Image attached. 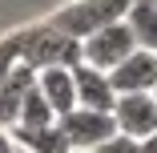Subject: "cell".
I'll return each instance as SVG.
<instances>
[{
  "instance_id": "cell-1",
  "label": "cell",
  "mask_w": 157,
  "mask_h": 153,
  "mask_svg": "<svg viewBox=\"0 0 157 153\" xmlns=\"http://www.w3.org/2000/svg\"><path fill=\"white\" fill-rule=\"evenodd\" d=\"M129 8H133V0H69V4H60L48 16V24L60 28L73 40H85L109 24H121Z\"/></svg>"
},
{
  "instance_id": "cell-2",
  "label": "cell",
  "mask_w": 157,
  "mask_h": 153,
  "mask_svg": "<svg viewBox=\"0 0 157 153\" xmlns=\"http://www.w3.org/2000/svg\"><path fill=\"white\" fill-rule=\"evenodd\" d=\"M81 60V40L65 36L60 28H52L48 20L40 24H24V48H20V65H28L33 73L40 69H73Z\"/></svg>"
},
{
  "instance_id": "cell-3",
  "label": "cell",
  "mask_w": 157,
  "mask_h": 153,
  "mask_svg": "<svg viewBox=\"0 0 157 153\" xmlns=\"http://www.w3.org/2000/svg\"><path fill=\"white\" fill-rule=\"evenodd\" d=\"M133 48H137V40L129 33V24L121 20V24H109V28H101V33L85 36L81 40V60L93 65V69H101V73H113Z\"/></svg>"
},
{
  "instance_id": "cell-4",
  "label": "cell",
  "mask_w": 157,
  "mask_h": 153,
  "mask_svg": "<svg viewBox=\"0 0 157 153\" xmlns=\"http://www.w3.org/2000/svg\"><path fill=\"white\" fill-rule=\"evenodd\" d=\"M109 117H113L117 133L133 137V141H145V137L157 133V101H153V93H121L113 101Z\"/></svg>"
},
{
  "instance_id": "cell-5",
  "label": "cell",
  "mask_w": 157,
  "mask_h": 153,
  "mask_svg": "<svg viewBox=\"0 0 157 153\" xmlns=\"http://www.w3.org/2000/svg\"><path fill=\"white\" fill-rule=\"evenodd\" d=\"M56 125H60V133L69 137V145L77 153H89L93 145H101V141H109L117 133L113 117L109 113H93V109H69Z\"/></svg>"
},
{
  "instance_id": "cell-6",
  "label": "cell",
  "mask_w": 157,
  "mask_h": 153,
  "mask_svg": "<svg viewBox=\"0 0 157 153\" xmlns=\"http://www.w3.org/2000/svg\"><path fill=\"white\" fill-rule=\"evenodd\" d=\"M109 85H113L117 97H121V93H153V85H157V52L133 48V52L109 73Z\"/></svg>"
},
{
  "instance_id": "cell-7",
  "label": "cell",
  "mask_w": 157,
  "mask_h": 153,
  "mask_svg": "<svg viewBox=\"0 0 157 153\" xmlns=\"http://www.w3.org/2000/svg\"><path fill=\"white\" fill-rule=\"evenodd\" d=\"M73 89H77V109H93V113H113V85H109V73L77 60L73 65Z\"/></svg>"
},
{
  "instance_id": "cell-8",
  "label": "cell",
  "mask_w": 157,
  "mask_h": 153,
  "mask_svg": "<svg viewBox=\"0 0 157 153\" xmlns=\"http://www.w3.org/2000/svg\"><path fill=\"white\" fill-rule=\"evenodd\" d=\"M36 93L48 101L56 121L69 109H77V89H73V69H40L36 73Z\"/></svg>"
},
{
  "instance_id": "cell-9",
  "label": "cell",
  "mask_w": 157,
  "mask_h": 153,
  "mask_svg": "<svg viewBox=\"0 0 157 153\" xmlns=\"http://www.w3.org/2000/svg\"><path fill=\"white\" fill-rule=\"evenodd\" d=\"M36 73L28 65H16L4 81H0V129H12L16 117H20V101L28 97V89H33Z\"/></svg>"
},
{
  "instance_id": "cell-10",
  "label": "cell",
  "mask_w": 157,
  "mask_h": 153,
  "mask_svg": "<svg viewBox=\"0 0 157 153\" xmlns=\"http://www.w3.org/2000/svg\"><path fill=\"white\" fill-rule=\"evenodd\" d=\"M20 153H73L69 137L60 133V125H40V129H8Z\"/></svg>"
},
{
  "instance_id": "cell-11",
  "label": "cell",
  "mask_w": 157,
  "mask_h": 153,
  "mask_svg": "<svg viewBox=\"0 0 157 153\" xmlns=\"http://www.w3.org/2000/svg\"><path fill=\"white\" fill-rule=\"evenodd\" d=\"M125 24H129L137 48L157 52V8H153V0H133V8L125 12Z\"/></svg>"
},
{
  "instance_id": "cell-12",
  "label": "cell",
  "mask_w": 157,
  "mask_h": 153,
  "mask_svg": "<svg viewBox=\"0 0 157 153\" xmlns=\"http://www.w3.org/2000/svg\"><path fill=\"white\" fill-rule=\"evenodd\" d=\"M52 121H56V113H52L48 101L36 93V81H33L28 97L20 101V117H16V125H12V129H40V125H52Z\"/></svg>"
},
{
  "instance_id": "cell-13",
  "label": "cell",
  "mask_w": 157,
  "mask_h": 153,
  "mask_svg": "<svg viewBox=\"0 0 157 153\" xmlns=\"http://www.w3.org/2000/svg\"><path fill=\"white\" fill-rule=\"evenodd\" d=\"M20 48H24V28H12L0 36V81L20 65Z\"/></svg>"
},
{
  "instance_id": "cell-14",
  "label": "cell",
  "mask_w": 157,
  "mask_h": 153,
  "mask_svg": "<svg viewBox=\"0 0 157 153\" xmlns=\"http://www.w3.org/2000/svg\"><path fill=\"white\" fill-rule=\"evenodd\" d=\"M89 153H141V141H133V137H125V133H113L109 141H101V145H93Z\"/></svg>"
},
{
  "instance_id": "cell-15",
  "label": "cell",
  "mask_w": 157,
  "mask_h": 153,
  "mask_svg": "<svg viewBox=\"0 0 157 153\" xmlns=\"http://www.w3.org/2000/svg\"><path fill=\"white\" fill-rule=\"evenodd\" d=\"M0 153H20V149H16V141H12V133H8V129H0Z\"/></svg>"
},
{
  "instance_id": "cell-16",
  "label": "cell",
  "mask_w": 157,
  "mask_h": 153,
  "mask_svg": "<svg viewBox=\"0 0 157 153\" xmlns=\"http://www.w3.org/2000/svg\"><path fill=\"white\" fill-rule=\"evenodd\" d=\"M141 153H157V133H153V137H145V141H141Z\"/></svg>"
},
{
  "instance_id": "cell-17",
  "label": "cell",
  "mask_w": 157,
  "mask_h": 153,
  "mask_svg": "<svg viewBox=\"0 0 157 153\" xmlns=\"http://www.w3.org/2000/svg\"><path fill=\"white\" fill-rule=\"evenodd\" d=\"M153 101H157V85H153Z\"/></svg>"
},
{
  "instance_id": "cell-18",
  "label": "cell",
  "mask_w": 157,
  "mask_h": 153,
  "mask_svg": "<svg viewBox=\"0 0 157 153\" xmlns=\"http://www.w3.org/2000/svg\"><path fill=\"white\" fill-rule=\"evenodd\" d=\"M153 8H157V0H153Z\"/></svg>"
},
{
  "instance_id": "cell-19",
  "label": "cell",
  "mask_w": 157,
  "mask_h": 153,
  "mask_svg": "<svg viewBox=\"0 0 157 153\" xmlns=\"http://www.w3.org/2000/svg\"><path fill=\"white\" fill-rule=\"evenodd\" d=\"M73 153H77V149H73Z\"/></svg>"
}]
</instances>
